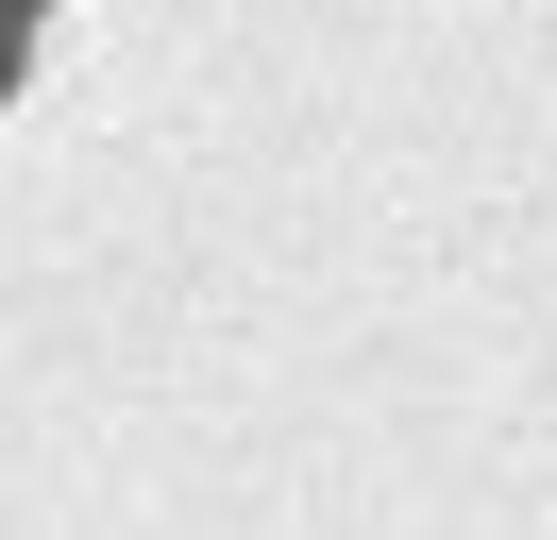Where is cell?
I'll use <instances>...</instances> for the list:
<instances>
[{"instance_id":"obj_1","label":"cell","mask_w":557,"mask_h":540,"mask_svg":"<svg viewBox=\"0 0 557 540\" xmlns=\"http://www.w3.org/2000/svg\"><path fill=\"white\" fill-rule=\"evenodd\" d=\"M35 85V0H0V101Z\"/></svg>"}]
</instances>
